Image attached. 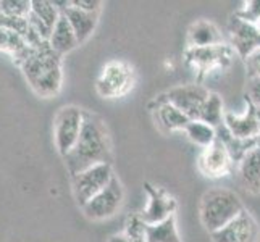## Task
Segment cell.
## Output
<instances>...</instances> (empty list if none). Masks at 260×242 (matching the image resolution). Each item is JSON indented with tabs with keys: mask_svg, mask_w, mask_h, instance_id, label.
<instances>
[{
	"mask_svg": "<svg viewBox=\"0 0 260 242\" xmlns=\"http://www.w3.org/2000/svg\"><path fill=\"white\" fill-rule=\"evenodd\" d=\"M157 120L165 131H184L191 120L168 102H157Z\"/></svg>",
	"mask_w": 260,
	"mask_h": 242,
	"instance_id": "cell-19",
	"label": "cell"
},
{
	"mask_svg": "<svg viewBox=\"0 0 260 242\" xmlns=\"http://www.w3.org/2000/svg\"><path fill=\"white\" fill-rule=\"evenodd\" d=\"M124 200V191L118 178H113L110 184L102 192L92 197L84 207H81L83 213L92 221H102L115 217L120 212Z\"/></svg>",
	"mask_w": 260,
	"mask_h": 242,
	"instance_id": "cell-8",
	"label": "cell"
},
{
	"mask_svg": "<svg viewBox=\"0 0 260 242\" xmlns=\"http://www.w3.org/2000/svg\"><path fill=\"white\" fill-rule=\"evenodd\" d=\"M146 231H147V223L141 218L139 213L129 215L124 223V234L134 237V239H146Z\"/></svg>",
	"mask_w": 260,
	"mask_h": 242,
	"instance_id": "cell-26",
	"label": "cell"
},
{
	"mask_svg": "<svg viewBox=\"0 0 260 242\" xmlns=\"http://www.w3.org/2000/svg\"><path fill=\"white\" fill-rule=\"evenodd\" d=\"M247 100L252 103L255 109H260V78L249 76L247 78Z\"/></svg>",
	"mask_w": 260,
	"mask_h": 242,
	"instance_id": "cell-28",
	"label": "cell"
},
{
	"mask_svg": "<svg viewBox=\"0 0 260 242\" xmlns=\"http://www.w3.org/2000/svg\"><path fill=\"white\" fill-rule=\"evenodd\" d=\"M31 13L36 15L39 20L53 31L58 18L61 15V10L57 7L55 2H49V0H32L31 2Z\"/></svg>",
	"mask_w": 260,
	"mask_h": 242,
	"instance_id": "cell-24",
	"label": "cell"
},
{
	"mask_svg": "<svg viewBox=\"0 0 260 242\" xmlns=\"http://www.w3.org/2000/svg\"><path fill=\"white\" fill-rule=\"evenodd\" d=\"M243 210L244 205L239 195L230 189H223V187H215V189L205 192L199 207L201 221L210 234L226 226Z\"/></svg>",
	"mask_w": 260,
	"mask_h": 242,
	"instance_id": "cell-3",
	"label": "cell"
},
{
	"mask_svg": "<svg viewBox=\"0 0 260 242\" xmlns=\"http://www.w3.org/2000/svg\"><path fill=\"white\" fill-rule=\"evenodd\" d=\"M28 47H29L28 41L21 38L20 34L0 26V52L8 53V55L12 57V60L16 61Z\"/></svg>",
	"mask_w": 260,
	"mask_h": 242,
	"instance_id": "cell-22",
	"label": "cell"
},
{
	"mask_svg": "<svg viewBox=\"0 0 260 242\" xmlns=\"http://www.w3.org/2000/svg\"><path fill=\"white\" fill-rule=\"evenodd\" d=\"M107 242H147L146 239H134V237H129L126 236L124 232H121V234H113L110 236V239Z\"/></svg>",
	"mask_w": 260,
	"mask_h": 242,
	"instance_id": "cell-31",
	"label": "cell"
},
{
	"mask_svg": "<svg viewBox=\"0 0 260 242\" xmlns=\"http://www.w3.org/2000/svg\"><path fill=\"white\" fill-rule=\"evenodd\" d=\"M246 65H247L249 76H257V78H260V49L255 50L250 57H247Z\"/></svg>",
	"mask_w": 260,
	"mask_h": 242,
	"instance_id": "cell-30",
	"label": "cell"
},
{
	"mask_svg": "<svg viewBox=\"0 0 260 242\" xmlns=\"http://www.w3.org/2000/svg\"><path fill=\"white\" fill-rule=\"evenodd\" d=\"M20 66L29 87L42 98H52L60 94L63 83L61 57L52 50L46 42L39 47H28L23 55L15 61Z\"/></svg>",
	"mask_w": 260,
	"mask_h": 242,
	"instance_id": "cell-2",
	"label": "cell"
},
{
	"mask_svg": "<svg viewBox=\"0 0 260 242\" xmlns=\"http://www.w3.org/2000/svg\"><path fill=\"white\" fill-rule=\"evenodd\" d=\"M84 110L76 105H65L58 110L53 121V141L61 157H67L75 149L83 129Z\"/></svg>",
	"mask_w": 260,
	"mask_h": 242,
	"instance_id": "cell-5",
	"label": "cell"
},
{
	"mask_svg": "<svg viewBox=\"0 0 260 242\" xmlns=\"http://www.w3.org/2000/svg\"><path fill=\"white\" fill-rule=\"evenodd\" d=\"M144 191L147 195V205L139 215L147 225H155V223L173 217L178 202L172 194L165 191L164 187L154 186L150 183H144Z\"/></svg>",
	"mask_w": 260,
	"mask_h": 242,
	"instance_id": "cell-10",
	"label": "cell"
},
{
	"mask_svg": "<svg viewBox=\"0 0 260 242\" xmlns=\"http://www.w3.org/2000/svg\"><path fill=\"white\" fill-rule=\"evenodd\" d=\"M226 32L231 49L241 58L247 60V57L260 49V29L254 23L244 21L236 15H231L226 24Z\"/></svg>",
	"mask_w": 260,
	"mask_h": 242,
	"instance_id": "cell-9",
	"label": "cell"
},
{
	"mask_svg": "<svg viewBox=\"0 0 260 242\" xmlns=\"http://www.w3.org/2000/svg\"><path fill=\"white\" fill-rule=\"evenodd\" d=\"M238 18L249 23H257L260 20V0H249V2H244L243 7L238 8V10L233 13Z\"/></svg>",
	"mask_w": 260,
	"mask_h": 242,
	"instance_id": "cell-27",
	"label": "cell"
},
{
	"mask_svg": "<svg viewBox=\"0 0 260 242\" xmlns=\"http://www.w3.org/2000/svg\"><path fill=\"white\" fill-rule=\"evenodd\" d=\"M212 242H258L260 228L246 209L226 226L210 234Z\"/></svg>",
	"mask_w": 260,
	"mask_h": 242,
	"instance_id": "cell-12",
	"label": "cell"
},
{
	"mask_svg": "<svg viewBox=\"0 0 260 242\" xmlns=\"http://www.w3.org/2000/svg\"><path fill=\"white\" fill-rule=\"evenodd\" d=\"M255 120H257V128H258V136H260V109H255Z\"/></svg>",
	"mask_w": 260,
	"mask_h": 242,
	"instance_id": "cell-32",
	"label": "cell"
},
{
	"mask_svg": "<svg viewBox=\"0 0 260 242\" xmlns=\"http://www.w3.org/2000/svg\"><path fill=\"white\" fill-rule=\"evenodd\" d=\"M239 181L250 194H260V144L238 163Z\"/></svg>",
	"mask_w": 260,
	"mask_h": 242,
	"instance_id": "cell-16",
	"label": "cell"
},
{
	"mask_svg": "<svg viewBox=\"0 0 260 242\" xmlns=\"http://www.w3.org/2000/svg\"><path fill=\"white\" fill-rule=\"evenodd\" d=\"M255 26H257V28H258V29H260V20H258V21H257V23H255Z\"/></svg>",
	"mask_w": 260,
	"mask_h": 242,
	"instance_id": "cell-33",
	"label": "cell"
},
{
	"mask_svg": "<svg viewBox=\"0 0 260 242\" xmlns=\"http://www.w3.org/2000/svg\"><path fill=\"white\" fill-rule=\"evenodd\" d=\"M115 178L112 163H101L84 169V171L73 176V195L79 207L84 205L95 197L99 192H102L110 181Z\"/></svg>",
	"mask_w": 260,
	"mask_h": 242,
	"instance_id": "cell-6",
	"label": "cell"
},
{
	"mask_svg": "<svg viewBox=\"0 0 260 242\" xmlns=\"http://www.w3.org/2000/svg\"><path fill=\"white\" fill-rule=\"evenodd\" d=\"M146 240L147 242H181L178 229H176L175 215L160 223H155V225H147Z\"/></svg>",
	"mask_w": 260,
	"mask_h": 242,
	"instance_id": "cell-20",
	"label": "cell"
},
{
	"mask_svg": "<svg viewBox=\"0 0 260 242\" xmlns=\"http://www.w3.org/2000/svg\"><path fill=\"white\" fill-rule=\"evenodd\" d=\"M49 44H50L52 50L55 53H58L60 57L67 55V53H70L71 50H75L79 46V42L76 39V34H75L73 28H71L68 18L63 15V12H61L55 28H53V31H52Z\"/></svg>",
	"mask_w": 260,
	"mask_h": 242,
	"instance_id": "cell-18",
	"label": "cell"
},
{
	"mask_svg": "<svg viewBox=\"0 0 260 242\" xmlns=\"http://www.w3.org/2000/svg\"><path fill=\"white\" fill-rule=\"evenodd\" d=\"M136 83L134 68L123 60H112L105 63L95 81L97 94L102 98H121Z\"/></svg>",
	"mask_w": 260,
	"mask_h": 242,
	"instance_id": "cell-4",
	"label": "cell"
},
{
	"mask_svg": "<svg viewBox=\"0 0 260 242\" xmlns=\"http://www.w3.org/2000/svg\"><path fill=\"white\" fill-rule=\"evenodd\" d=\"M247 109L243 113H231L226 112L223 118V126H225L233 137L236 139H250L258 136L257 120H255V107L250 103L247 98Z\"/></svg>",
	"mask_w": 260,
	"mask_h": 242,
	"instance_id": "cell-13",
	"label": "cell"
},
{
	"mask_svg": "<svg viewBox=\"0 0 260 242\" xmlns=\"http://www.w3.org/2000/svg\"><path fill=\"white\" fill-rule=\"evenodd\" d=\"M210 92L209 89H205L201 84H186V86H178L162 94L157 102H168L175 105L178 110H181L191 121L199 120L201 110L209 98Z\"/></svg>",
	"mask_w": 260,
	"mask_h": 242,
	"instance_id": "cell-7",
	"label": "cell"
},
{
	"mask_svg": "<svg viewBox=\"0 0 260 242\" xmlns=\"http://www.w3.org/2000/svg\"><path fill=\"white\" fill-rule=\"evenodd\" d=\"M63 15L68 18L71 28H73V31L76 34L79 46L84 44L94 34V31L97 28V23H99V13L84 12L81 8H76L68 2V5L63 10Z\"/></svg>",
	"mask_w": 260,
	"mask_h": 242,
	"instance_id": "cell-15",
	"label": "cell"
},
{
	"mask_svg": "<svg viewBox=\"0 0 260 242\" xmlns=\"http://www.w3.org/2000/svg\"><path fill=\"white\" fill-rule=\"evenodd\" d=\"M231 52L233 49L228 46H218V47H207V49H187V57L192 61V65L199 70H209L213 66H220L223 63L231 61Z\"/></svg>",
	"mask_w": 260,
	"mask_h": 242,
	"instance_id": "cell-17",
	"label": "cell"
},
{
	"mask_svg": "<svg viewBox=\"0 0 260 242\" xmlns=\"http://www.w3.org/2000/svg\"><path fill=\"white\" fill-rule=\"evenodd\" d=\"M70 4L76 8H81V10L91 12V13H101V8H102L101 0H73V2H70Z\"/></svg>",
	"mask_w": 260,
	"mask_h": 242,
	"instance_id": "cell-29",
	"label": "cell"
},
{
	"mask_svg": "<svg viewBox=\"0 0 260 242\" xmlns=\"http://www.w3.org/2000/svg\"><path fill=\"white\" fill-rule=\"evenodd\" d=\"M233 168V160L225 142L217 139L212 146L202 149L197 158V169L199 173L209 179H218L230 175Z\"/></svg>",
	"mask_w": 260,
	"mask_h": 242,
	"instance_id": "cell-11",
	"label": "cell"
},
{
	"mask_svg": "<svg viewBox=\"0 0 260 242\" xmlns=\"http://www.w3.org/2000/svg\"><path fill=\"white\" fill-rule=\"evenodd\" d=\"M184 132H186V136L189 137V141H192L196 146H201L202 149L212 146L213 142L218 139L217 129L201 120L191 121L187 124V128L184 129Z\"/></svg>",
	"mask_w": 260,
	"mask_h": 242,
	"instance_id": "cell-21",
	"label": "cell"
},
{
	"mask_svg": "<svg viewBox=\"0 0 260 242\" xmlns=\"http://www.w3.org/2000/svg\"><path fill=\"white\" fill-rule=\"evenodd\" d=\"M223 46V36L210 21L199 20L187 29V49H207Z\"/></svg>",
	"mask_w": 260,
	"mask_h": 242,
	"instance_id": "cell-14",
	"label": "cell"
},
{
	"mask_svg": "<svg viewBox=\"0 0 260 242\" xmlns=\"http://www.w3.org/2000/svg\"><path fill=\"white\" fill-rule=\"evenodd\" d=\"M63 160L71 178L91 166L112 163V137L102 116L84 110V121L79 139L75 149Z\"/></svg>",
	"mask_w": 260,
	"mask_h": 242,
	"instance_id": "cell-1",
	"label": "cell"
},
{
	"mask_svg": "<svg viewBox=\"0 0 260 242\" xmlns=\"http://www.w3.org/2000/svg\"><path fill=\"white\" fill-rule=\"evenodd\" d=\"M223 118H225V112H223V100L218 94L210 92L209 98L205 100L199 120L210 124L212 128L218 129L220 126H223Z\"/></svg>",
	"mask_w": 260,
	"mask_h": 242,
	"instance_id": "cell-23",
	"label": "cell"
},
{
	"mask_svg": "<svg viewBox=\"0 0 260 242\" xmlns=\"http://www.w3.org/2000/svg\"><path fill=\"white\" fill-rule=\"evenodd\" d=\"M31 0H0V15L10 18H28Z\"/></svg>",
	"mask_w": 260,
	"mask_h": 242,
	"instance_id": "cell-25",
	"label": "cell"
}]
</instances>
